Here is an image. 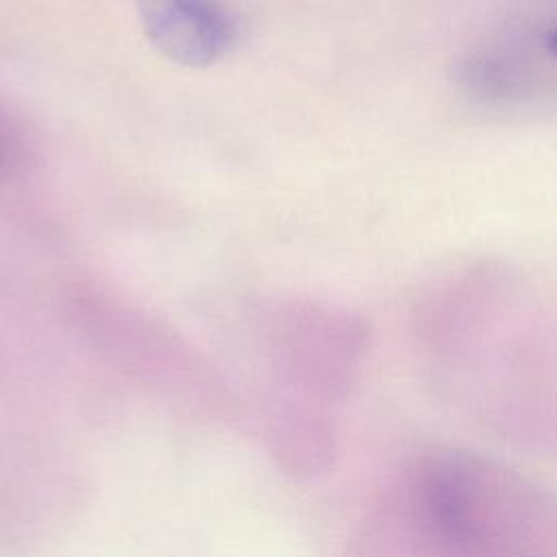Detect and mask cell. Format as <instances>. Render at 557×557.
Masks as SVG:
<instances>
[{
    "instance_id": "6da1fadb",
    "label": "cell",
    "mask_w": 557,
    "mask_h": 557,
    "mask_svg": "<svg viewBox=\"0 0 557 557\" xmlns=\"http://www.w3.org/2000/svg\"><path fill=\"white\" fill-rule=\"evenodd\" d=\"M379 522L383 557H557V500L457 448L413 459Z\"/></svg>"
},
{
    "instance_id": "7a4b0ae2",
    "label": "cell",
    "mask_w": 557,
    "mask_h": 557,
    "mask_svg": "<svg viewBox=\"0 0 557 557\" xmlns=\"http://www.w3.org/2000/svg\"><path fill=\"white\" fill-rule=\"evenodd\" d=\"M141 26L168 59L200 67L235 41V22L220 0H133Z\"/></svg>"
},
{
    "instance_id": "3957f363",
    "label": "cell",
    "mask_w": 557,
    "mask_h": 557,
    "mask_svg": "<svg viewBox=\"0 0 557 557\" xmlns=\"http://www.w3.org/2000/svg\"><path fill=\"white\" fill-rule=\"evenodd\" d=\"M548 48H550V50H553V54L557 57V28L548 35Z\"/></svg>"
}]
</instances>
